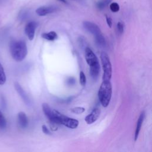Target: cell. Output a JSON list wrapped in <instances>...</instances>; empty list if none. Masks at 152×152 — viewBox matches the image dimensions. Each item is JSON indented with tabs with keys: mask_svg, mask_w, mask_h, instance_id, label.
Wrapping results in <instances>:
<instances>
[{
	"mask_svg": "<svg viewBox=\"0 0 152 152\" xmlns=\"http://www.w3.org/2000/svg\"><path fill=\"white\" fill-rule=\"evenodd\" d=\"M37 27V23L35 21H30L25 26L24 31L30 40H32L34 37L35 31Z\"/></svg>",
	"mask_w": 152,
	"mask_h": 152,
	"instance_id": "cell-7",
	"label": "cell"
},
{
	"mask_svg": "<svg viewBox=\"0 0 152 152\" xmlns=\"http://www.w3.org/2000/svg\"><path fill=\"white\" fill-rule=\"evenodd\" d=\"M111 1H112V0L99 1L96 3V7L99 10H102L104 9L106 6H107L111 2Z\"/></svg>",
	"mask_w": 152,
	"mask_h": 152,
	"instance_id": "cell-16",
	"label": "cell"
},
{
	"mask_svg": "<svg viewBox=\"0 0 152 152\" xmlns=\"http://www.w3.org/2000/svg\"><path fill=\"white\" fill-rule=\"evenodd\" d=\"M58 8L55 6H43L38 8L36 10V14L39 16H45L47 14L55 12L57 11Z\"/></svg>",
	"mask_w": 152,
	"mask_h": 152,
	"instance_id": "cell-9",
	"label": "cell"
},
{
	"mask_svg": "<svg viewBox=\"0 0 152 152\" xmlns=\"http://www.w3.org/2000/svg\"><path fill=\"white\" fill-rule=\"evenodd\" d=\"M0 107L2 110H5L7 108V101L3 94L0 95Z\"/></svg>",
	"mask_w": 152,
	"mask_h": 152,
	"instance_id": "cell-20",
	"label": "cell"
},
{
	"mask_svg": "<svg viewBox=\"0 0 152 152\" xmlns=\"http://www.w3.org/2000/svg\"><path fill=\"white\" fill-rule=\"evenodd\" d=\"M112 87L110 80H103L98 91V97L101 104L106 107L110 101Z\"/></svg>",
	"mask_w": 152,
	"mask_h": 152,
	"instance_id": "cell-3",
	"label": "cell"
},
{
	"mask_svg": "<svg viewBox=\"0 0 152 152\" xmlns=\"http://www.w3.org/2000/svg\"><path fill=\"white\" fill-rule=\"evenodd\" d=\"M84 28L88 31L89 33H91L94 36H96L99 33H101V30L99 27L95 23L88 21H85L83 23Z\"/></svg>",
	"mask_w": 152,
	"mask_h": 152,
	"instance_id": "cell-8",
	"label": "cell"
},
{
	"mask_svg": "<svg viewBox=\"0 0 152 152\" xmlns=\"http://www.w3.org/2000/svg\"><path fill=\"white\" fill-rule=\"evenodd\" d=\"M7 126V121L3 115L2 111L0 110V129H2L5 128Z\"/></svg>",
	"mask_w": 152,
	"mask_h": 152,
	"instance_id": "cell-18",
	"label": "cell"
},
{
	"mask_svg": "<svg viewBox=\"0 0 152 152\" xmlns=\"http://www.w3.org/2000/svg\"><path fill=\"white\" fill-rule=\"evenodd\" d=\"M100 60L103 71V80H110L112 74V68L108 55L104 52H102L100 54Z\"/></svg>",
	"mask_w": 152,
	"mask_h": 152,
	"instance_id": "cell-5",
	"label": "cell"
},
{
	"mask_svg": "<svg viewBox=\"0 0 152 152\" xmlns=\"http://www.w3.org/2000/svg\"><path fill=\"white\" fill-rule=\"evenodd\" d=\"M41 36L42 38L49 41H53L58 39V34L54 31H50L48 33H43L42 34Z\"/></svg>",
	"mask_w": 152,
	"mask_h": 152,
	"instance_id": "cell-14",
	"label": "cell"
},
{
	"mask_svg": "<svg viewBox=\"0 0 152 152\" xmlns=\"http://www.w3.org/2000/svg\"><path fill=\"white\" fill-rule=\"evenodd\" d=\"M80 83L83 86L86 84V77L83 71H80Z\"/></svg>",
	"mask_w": 152,
	"mask_h": 152,
	"instance_id": "cell-22",
	"label": "cell"
},
{
	"mask_svg": "<svg viewBox=\"0 0 152 152\" xmlns=\"http://www.w3.org/2000/svg\"><path fill=\"white\" fill-rule=\"evenodd\" d=\"M14 86L16 91L18 93V94H19L20 97L22 99L23 101L25 103V104H27V106H30L31 104V100L28 96L26 93V92L24 91V90L23 88L21 86L20 84V83L15 81L14 83Z\"/></svg>",
	"mask_w": 152,
	"mask_h": 152,
	"instance_id": "cell-6",
	"label": "cell"
},
{
	"mask_svg": "<svg viewBox=\"0 0 152 152\" xmlns=\"http://www.w3.org/2000/svg\"><path fill=\"white\" fill-rule=\"evenodd\" d=\"M53 115L52 119L50 121L51 123L55 124H61L71 129H75L78 127L79 125L78 120L65 116L55 109H53Z\"/></svg>",
	"mask_w": 152,
	"mask_h": 152,
	"instance_id": "cell-4",
	"label": "cell"
},
{
	"mask_svg": "<svg viewBox=\"0 0 152 152\" xmlns=\"http://www.w3.org/2000/svg\"><path fill=\"white\" fill-rule=\"evenodd\" d=\"M85 59L90 67L91 77L94 80H96L100 72L99 61L96 55L88 47L85 48Z\"/></svg>",
	"mask_w": 152,
	"mask_h": 152,
	"instance_id": "cell-2",
	"label": "cell"
},
{
	"mask_svg": "<svg viewBox=\"0 0 152 152\" xmlns=\"http://www.w3.org/2000/svg\"><path fill=\"white\" fill-rule=\"evenodd\" d=\"M145 117V113L144 111H142L141 113H140L139 118L137 120V125H136V128H135V134H134V141H136L138 139L142 125L143 124V122L144 121Z\"/></svg>",
	"mask_w": 152,
	"mask_h": 152,
	"instance_id": "cell-11",
	"label": "cell"
},
{
	"mask_svg": "<svg viewBox=\"0 0 152 152\" xmlns=\"http://www.w3.org/2000/svg\"><path fill=\"white\" fill-rule=\"evenodd\" d=\"M42 129L43 132L46 135H52V133L50 132V131L49 130V129L47 128V126L45 125H43L42 126Z\"/></svg>",
	"mask_w": 152,
	"mask_h": 152,
	"instance_id": "cell-24",
	"label": "cell"
},
{
	"mask_svg": "<svg viewBox=\"0 0 152 152\" xmlns=\"http://www.w3.org/2000/svg\"><path fill=\"white\" fill-rule=\"evenodd\" d=\"M117 30L120 34H122L123 33L124 30V25L122 21H119L117 23Z\"/></svg>",
	"mask_w": 152,
	"mask_h": 152,
	"instance_id": "cell-23",
	"label": "cell"
},
{
	"mask_svg": "<svg viewBox=\"0 0 152 152\" xmlns=\"http://www.w3.org/2000/svg\"><path fill=\"white\" fill-rule=\"evenodd\" d=\"M75 82V79L73 77H69L67 80V83L69 85H73Z\"/></svg>",
	"mask_w": 152,
	"mask_h": 152,
	"instance_id": "cell-26",
	"label": "cell"
},
{
	"mask_svg": "<svg viewBox=\"0 0 152 152\" xmlns=\"http://www.w3.org/2000/svg\"><path fill=\"white\" fill-rule=\"evenodd\" d=\"M18 123L22 128H26L28 125V120L26 114L24 112H20L17 115Z\"/></svg>",
	"mask_w": 152,
	"mask_h": 152,
	"instance_id": "cell-12",
	"label": "cell"
},
{
	"mask_svg": "<svg viewBox=\"0 0 152 152\" xmlns=\"http://www.w3.org/2000/svg\"><path fill=\"white\" fill-rule=\"evenodd\" d=\"M100 114V109L99 107H95L86 118L85 121L87 124H91L97 120Z\"/></svg>",
	"mask_w": 152,
	"mask_h": 152,
	"instance_id": "cell-10",
	"label": "cell"
},
{
	"mask_svg": "<svg viewBox=\"0 0 152 152\" xmlns=\"http://www.w3.org/2000/svg\"><path fill=\"white\" fill-rule=\"evenodd\" d=\"M6 75L3 66L0 62V85H4L6 82Z\"/></svg>",
	"mask_w": 152,
	"mask_h": 152,
	"instance_id": "cell-17",
	"label": "cell"
},
{
	"mask_svg": "<svg viewBox=\"0 0 152 152\" xmlns=\"http://www.w3.org/2000/svg\"><path fill=\"white\" fill-rule=\"evenodd\" d=\"M10 50L11 56L17 62L24 60L28 52L26 43L21 40H12L10 43Z\"/></svg>",
	"mask_w": 152,
	"mask_h": 152,
	"instance_id": "cell-1",
	"label": "cell"
},
{
	"mask_svg": "<svg viewBox=\"0 0 152 152\" xmlns=\"http://www.w3.org/2000/svg\"><path fill=\"white\" fill-rule=\"evenodd\" d=\"M106 23H107V26H108L110 28H111V27H112V21L111 18L106 15Z\"/></svg>",
	"mask_w": 152,
	"mask_h": 152,
	"instance_id": "cell-25",
	"label": "cell"
},
{
	"mask_svg": "<svg viewBox=\"0 0 152 152\" xmlns=\"http://www.w3.org/2000/svg\"><path fill=\"white\" fill-rule=\"evenodd\" d=\"M42 107L45 116L49 119L50 121H51L53 115V109H52L49 105L46 103H43L42 105Z\"/></svg>",
	"mask_w": 152,
	"mask_h": 152,
	"instance_id": "cell-13",
	"label": "cell"
},
{
	"mask_svg": "<svg viewBox=\"0 0 152 152\" xmlns=\"http://www.w3.org/2000/svg\"><path fill=\"white\" fill-rule=\"evenodd\" d=\"M94 38H95V41L96 43L99 46H103V47L106 46V40L104 36H103V34H102V33L94 36Z\"/></svg>",
	"mask_w": 152,
	"mask_h": 152,
	"instance_id": "cell-15",
	"label": "cell"
},
{
	"mask_svg": "<svg viewBox=\"0 0 152 152\" xmlns=\"http://www.w3.org/2000/svg\"><path fill=\"white\" fill-rule=\"evenodd\" d=\"M71 111L75 114H81L84 112L85 108L83 107H75L71 109Z\"/></svg>",
	"mask_w": 152,
	"mask_h": 152,
	"instance_id": "cell-21",
	"label": "cell"
},
{
	"mask_svg": "<svg viewBox=\"0 0 152 152\" xmlns=\"http://www.w3.org/2000/svg\"><path fill=\"white\" fill-rule=\"evenodd\" d=\"M110 10L113 12H116L119 10V5L117 2H111L109 5Z\"/></svg>",
	"mask_w": 152,
	"mask_h": 152,
	"instance_id": "cell-19",
	"label": "cell"
},
{
	"mask_svg": "<svg viewBox=\"0 0 152 152\" xmlns=\"http://www.w3.org/2000/svg\"><path fill=\"white\" fill-rule=\"evenodd\" d=\"M58 1H60L61 2H63L64 4H67V2H66V0H58Z\"/></svg>",
	"mask_w": 152,
	"mask_h": 152,
	"instance_id": "cell-27",
	"label": "cell"
}]
</instances>
